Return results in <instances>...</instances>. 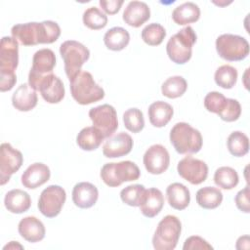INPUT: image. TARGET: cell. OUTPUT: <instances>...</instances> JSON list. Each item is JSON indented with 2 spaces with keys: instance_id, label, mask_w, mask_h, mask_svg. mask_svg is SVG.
Here are the masks:
<instances>
[{
  "instance_id": "obj_1",
  "label": "cell",
  "mask_w": 250,
  "mask_h": 250,
  "mask_svg": "<svg viewBox=\"0 0 250 250\" xmlns=\"http://www.w3.org/2000/svg\"><path fill=\"white\" fill-rule=\"evenodd\" d=\"M12 37L23 46L38 44H51L58 40L61 35L60 25L53 21L41 22L31 21L15 24L11 29Z\"/></svg>"
},
{
  "instance_id": "obj_2",
  "label": "cell",
  "mask_w": 250,
  "mask_h": 250,
  "mask_svg": "<svg viewBox=\"0 0 250 250\" xmlns=\"http://www.w3.org/2000/svg\"><path fill=\"white\" fill-rule=\"evenodd\" d=\"M19 64V43L11 36H4L0 43V90L10 91L17 82L15 70Z\"/></svg>"
},
{
  "instance_id": "obj_3",
  "label": "cell",
  "mask_w": 250,
  "mask_h": 250,
  "mask_svg": "<svg viewBox=\"0 0 250 250\" xmlns=\"http://www.w3.org/2000/svg\"><path fill=\"white\" fill-rule=\"evenodd\" d=\"M70 94L76 103L87 105L104 99V89L96 83L93 75L86 70H80L69 79Z\"/></svg>"
},
{
  "instance_id": "obj_4",
  "label": "cell",
  "mask_w": 250,
  "mask_h": 250,
  "mask_svg": "<svg viewBox=\"0 0 250 250\" xmlns=\"http://www.w3.org/2000/svg\"><path fill=\"white\" fill-rule=\"evenodd\" d=\"M169 138L175 150L180 154L196 153L203 144L201 133L186 122L176 123L170 131Z\"/></svg>"
},
{
  "instance_id": "obj_5",
  "label": "cell",
  "mask_w": 250,
  "mask_h": 250,
  "mask_svg": "<svg viewBox=\"0 0 250 250\" xmlns=\"http://www.w3.org/2000/svg\"><path fill=\"white\" fill-rule=\"evenodd\" d=\"M197 39L196 33L189 25L182 28L170 37L166 44L169 59L177 64H185L192 55V47Z\"/></svg>"
},
{
  "instance_id": "obj_6",
  "label": "cell",
  "mask_w": 250,
  "mask_h": 250,
  "mask_svg": "<svg viewBox=\"0 0 250 250\" xmlns=\"http://www.w3.org/2000/svg\"><path fill=\"white\" fill-rule=\"evenodd\" d=\"M100 176L106 186L115 188L124 182L138 180L141 176V171L135 162L124 160L117 163H105L101 169Z\"/></svg>"
},
{
  "instance_id": "obj_7",
  "label": "cell",
  "mask_w": 250,
  "mask_h": 250,
  "mask_svg": "<svg viewBox=\"0 0 250 250\" xmlns=\"http://www.w3.org/2000/svg\"><path fill=\"white\" fill-rule=\"evenodd\" d=\"M182 231V223L174 215H167L158 223L152 237V245L156 250H173L178 243Z\"/></svg>"
},
{
  "instance_id": "obj_8",
  "label": "cell",
  "mask_w": 250,
  "mask_h": 250,
  "mask_svg": "<svg viewBox=\"0 0 250 250\" xmlns=\"http://www.w3.org/2000/svg\"><path fill=\"white\" fill-rule=\"evenodd\" d=\"M28 84L35 91H39L44 101L49 104H58L64 98L63 83L53 72L45 75L28 74Z\"/></svg>"
},
{
  "instance_id": "obj_9",
  "label": "cell",
  "mask_w": 250,
  "mask_h": 250,
  "mask_svg": "<svg viewBox=\"0 0 250 250\" xmlns=\"http://www.w3.org/2000/svg\"><path fill=\"white\" fill-rule=\"evenodd\" d=\"M60 55L64 62V71L68 79L81 70L82 65L89 60L90 51L82 43L66 40L60 46Z\"/></svg>"
},
{
  "instance_id": "obj_10",
  "label": "cell",
  "mask_w": 250,
  "mask_h": 250,
  "mask_svg": "<svg viewBox=\"0 0 250 250\" xmlns=\"http://www.w3.org/2000/svg\"><path fill=\"white\" fill-rule=\"evenodd\" d=\"M216 51L222 59L229 62L242 61L249 55V43L240 35L225 33L216 39Z\"/></svg>"
},
{
  "instance_id": "obj_11",
  "label": "cell",
  "mask_w": 250,
  "mask_h": 250,
  "mask_svg": "<svg viewBox=\"0 0 250 250\" xmlns=\"http://www.w3.org/2000/svg\"><path fill=\"white\" fill-rule=\"evenodd\" d=\"M66 192L58 185H51L44 188L38 199V209L47 218L57 217L65 202Z\"/></svg>"
},
{
  "instance_id": "obj_12",
  "label": "cell",
  "mask_w": 250,
  "mask_h": 250,
  "mask_svg": "<svg viewBox=\"0 0 250 250\" xmlns=\"http://www.w3.org/2000/svg\"><path fill=\"white\" fill-rule=\"evenodd\" d=\"M89 117L96 127L104 137L109 138L118 128V119L115 108L108 104H101L89 110Z\"/></svg>"
},
{
  "instance_id": "obj_13",
  "label": "cell",
  "mask_w": 250,
  "mask_h": 250,
  "mask_svg": "<svg viewBox=\"0 0 250 250\" xmlns=\"http://www.w3.org/2000/svg\"><path fill=\"white\" fill-rule=\"evenodd\" d=\"M22 153L14 148L9 143H3L0 146V184L4 186L10 181V178L22 165Z\"/></svg>"
},
{
  "instance_id": "obj_14",
  "label": "cell",
  "mask_w": 250,
  "mask_h": 250,
  "mask_svg": "<svg viewBox=\"0 0 250 250\" xmlns=\"http://www.w3.org/2000/svg\"><path fill=\"white\" fill-rule=\"evenodd\" d=\"M177 171L183 179L191 185H199L203 183L208 176L207 164L190 155H188L179 161Z\"/></svg>"
},
{
  "instance_id": "obj_15",
  "label": "cell",
  "mask_w": 250,
  "mask_h": 250,
  "mask_svg": "<svg viewBox=\"0 0 250 250\" xmlns=\"http://www.w3.org/2000/svg\"><path fill=\"white\" fill-rule=\"evenodd\" d=\"M143 162L148 173L152 175H160L168 169L170 164V155L165 146L155 144L146 150Z\"/></svg>"
},
{
  "instance_id": "obj_16",
  "label": "cell",
  "mask_w": 250,
  "mask_h": 250,
  "mask_svg": "<svg viewBox=\"0 0 250 250\" xmlns=\"http://www.w3.org/2000/svg\"><path fill=\"white\" fill-rule=\"evenodd\" d=\"M133 145L132 137L125 132H120L106 139L103 146V154L107 158L121 157L131 152Z\"/></svg>"
},
{
  "instance_id": "obj_17",
  "label": "cell",
  "mask_w": 250,
  "mask_h": 250,
  "mask_svg": "<svg viewBox=\"0 0 250 250\" xmlns=\"http://www.w3.org/2000/svg\"><path fill=\"white\" fill-rule=\"evenodd\" d=\"M50 176L51 172L46 164L35 162L29 165L22 173L21 181L24 188L34 189L47 183L50 179Z\"/></svg>"
},
{
  "instance_id": "obj_18",
  "label": "cell",
  "mask_w": 250,
  "mask_h": 250,
  "mask_svg": "<svg viewBox=\"0 0 250 250\" xmlns=\"http://www.w3.org/2000/svg\"><path fill=\"white\" fill-rule=\"evenodd\" d=\"M72 201L75 206L88 209L94 206L99 197V190L89 182L77 183L72 189Z\"/></svg>"
},
{
  "instance_id": "obj_19",
  "label": "cell",
  "mask_w": 250,
  "mask_h": 250,
  "mask_svg": "<svg viewBox=\"0 0 250 250\" xmlns=\"http://www.w3.org/2000/svg\"><path fill=\"white\" fill-rule=\"evenodd\" d=\"M125 23L132 27H140L150 18V9L148 5L143 1H131L126 6L123 15Z\"/></svg>"
},
{
  "instance_id": "obj_20",
  "label": "cell",
  "mask_w": 250,
  "mask_h": 250,
  "mask_svg": "<svg viewBox=\"0 0 250 250\" xmlns=\"http://www.w3.org/2000/svg\"><path fill=\"white\" fill-rule=\"evenodd\" d=\"M18 231L23 239L31 243L42 240L46 232L44 224L34 216L22 218L19 223Z\"/></svg>"
},
{
  "instance_id": "obj_21",
  "label": "cell",
  "mask_w": 250,
  "mask_h": 250,
  "mask_svg": "<svg viewBox=\"0 0 250 250\" xmlns=\"http://www.w3.org/2000/svg\"><path fill=\"white\" fill-rule=\"evenodd\" d=\"M38 102L36 91L29 84H21L12 96L13 106L20 111H29L33 109Z\"/></svg>"
},
{
  "instance_id": "obj_22",
  "label": "cell",
  "mask_w": 250,
  "mask_h": 250,
  "mask_svg": "<svg viewBox=\"0 0 250 250\" xmlns=\"http://www.w3.org/2000/svg\"><path fill=\"white\" fill-rule=\"evenodd\" d=\"M56 66V55L48 48H43L36 51L32 58V66L28 74L45 75L53 72Z\"/></svg>"
},
{
  "instance_id": "obj_23",
  "label": "cell",
  "mask_w": 250,
  "mask_h": 250,
  "mask_svg": "<svg viewBox=\"0 0 250 250\" xmlns=\"http://www.w3.org/2000/svg\"><path fill=\"white\" fill-rule=\"evenodd\" d=\"M163 205L164 196L161 190L156 188H150L146 189L143 201L139 207L145 217L153 218L160 213Z\"/></svg>"
},
{
  "instance_id": "obj_24",
  "label": "cell",
  "mask_w": 250,
  "mask_h": 250,
  "mask_svg": "<svg viewBox=\"0 0 250 250\" xmlns=\"http://www.w3.org/2000/svg\"><path fill=\"white\" fill-rule=\"evenodd\" d=\"M4 205L11 213L21 214L30 208L31 198L26 191L20 188H14L6 193Z\"/></svg>"
},
{
  "instance_id": "obj_25",
  "label": "cell",
  "mask_w": 250,
  "mask_h": 250,
  "mask_svg": "<svg viewBox=\"0 0 250 250\" xmlns=\"http://www.w3.org/2000/svg\"><path fill=\"white\" fill-rule=\"evenodd\" d=\"M147 114L151 125L157 128H161L167 125L171 120L174 114V109L168 103L163 101H156L148 106Z\"/></svg>"
},
{
  "instance_id": "obj_26",
  "label": "cell",
  "mask_w": 250,
  "mask_h": 250,
  "mask_svg": "<svg viewBox=\"0 0 250 250\" xmlns=\"http://www.w3.org/2000/svg\"><path fill=\"white\" fill-rule=\"evenodd\" d=\"M166 197L169 205L176 210L186 209L190 202L188 188L181 183H172L166 188Z\"/></svg>"
},
{
  "instance_id": "obj_27",
  "label": "cell",
  "mask_w": 250,
  "mask_h": 250,
  "mask_svg": "<svg viewBox=\"0 0 250 250\" xmlns=\"http://www.w3.org/2000/svg\"><path fill=\"white\" fill-rule=\"evenodd\" d=\"M200 18V9L193 2H185L177 6L172 12L173 21L179 25L195 22Z\"/></svg>"
},
{
  "instance_id": "obj_28",
  "label": "cell",
  "mask_w": 250,
  "mask_h": 250,
  "mask_svg": "<svg viewBox=\"0 0 250 250\" xmlns=\"http://www.w3.org/2000/svg\"><path fill=\"white\" fill-rule=\"evenodd\" d=\"M104 140V135L94 126L83 128L76 137L77 146L86 151L97 149Z\"/></svg>"
},
{
  "instance_id": "obj_29",
  "label": "cell",
  "mask_w": 250,
  "mask_h": 250,
  "mask_svg": "<svg viewBox=\"0 0 250 250\" xmlns=\"http://www.w3.org/2000/svg\"><path fill=\"white\" fill-rule=\"evenodd\" d=\"M129 41V32L120 26H114L108 29L104 35V43L105 47L111 51H121L125 49Z\"/></svg>"
},
{
  "instance_id": "obj_30",
  "label": "cell",
  "mask_w": 250,
  "mask_h": 250,
  "mask_svg": "<svg viewBox=\"0 0 250 250\" xmlns=\"http://www.w3.org/2000/svg\"><path fill=\"white\" fill-rule=\"evenodd\" d=\"M196 203L204 209H215L223 201V193L218 188L204 187L197 190L195 195Z\"/></svg>"
},
{
  "instance_id": "obj_31",
  "label": "cell",
  "mask_w": 250,
  "mask_h": 250,
  "mask_svg": "<svg viewBox=\"0 0 250 250\" xmlns=\"http://www.w3.org/2000/svg\"><path fill=\"white\" fill-rule=\"evenodd\" d=\"M229 153L235 157H242L249 151V139L241 131H233L227 140Z\"/></svg>"
},
{
  "instance_id": "obj_32",
  "label": "cell",
  "mask_w": 250,
  "mask_h": 250,
  "mask_svg": "<svg viewBox=\"0 0 250 250\" xmlns=\"http://www.w3.org/2000/svg\"><path fill=\"white\" fill-rule=\"evenodd\" d=\"M188 89L187 80L180 75H175L167 78L161 85V93L169 99L182 97Z\"/></svg>"
},
{
  "instance_id": "obj_33",
  "label": "cell",
  "mask_w": 250,
  "mask_h": 250,
  "mask_svg": "<svg viewBox=\"0 0 250 250\" xmlns=\"http://www.w3.org/2000/svg\"><path fill=\"white\" fill-rule=\"evenodd\" d=\"M237 172L229 166L219 167L214 173V183L223 189H232L238 185Z\"/></svg>"
},
{
  "instance_id": "obj_34",
  "label": "cell",
  "mask_w": 250,
  "mask_h": 250,
  "mask_svg": "<svg viewBox=\"0 0 250 250\" xmlns=\"http://www.w3.org/2000/svg\"><path fill=\"white\" fill-rule=\"evenodd\" d=\"M237 70L229 64H224L217 68L214 74V80L218 86L223 89H231L237 81Z\"/></svg>"
},
{
  "instance_id": "obj_35",
  "label": "cell",
  "mask_w": 250,
  "mask_h": 250,
  "mask_svg": "<svg viewBox=\"0 0 250 250\" xmlns=\"http://www.w3.org/2000/svg\"><path fill=\"white\" fill-rule=\"evenodd\" d=\"M83 23L90 29L99 30L107 24V17L97 7H90L86 9L82 16Z\"/></svg>"
},
{
  "instance_id": "obj_36",
  "label": "cell",
  "mask_w": 250,
  "mask_h": 250,
  "mask_svg": "<svg viewBox=\"0 0 250 250\" xmlns=\"http://www.w3.org/2000/svg\"><path fill=\"white\" fill-rule=\"evenodd\" d=\"M144 42L149 46H158L166 36L165 28L157 22H152L144 27L141 33Z\"/></svg>"
},
{
  "instance_id": "obj_37",
  "label": "cell",
  "mask_w": 250,
  "mask_h": 250,
  "mask_svg": "<svg viewBox=\"0 0 250 250\" xmlns=\"http://www.w3.org/2000/svg\"><path fill=\"white\" fill-rule=\"evenodd\" d=\"M145 192L146 188L143 185H130L120 191V198L123 203L132 207H138L143 201Z\"/></svg>"
},
{
  "instance_id": "obj_38",
  "label": "cell",
  "mask_w": 250,
  "mask_h": 250,
  "mask_svg": "<svg viewBox=\"0 0 250 250\" xmlns=\"http://www.w3.org/2000/svg\"><path fill=\"white\" fill-rule=\"evenodd\" d=\"M125 128L132 133H139L145 127V118L141 109L131 107L123 113Z\"/></svg>"
},
{
  "instance_id": "obj_39",
  "label": "cell",
  "mask_w": 250,
  "mask_h": 250,
  "mask_svg": "<svg viewBox=\"0 0 250 250\" xmlns=\"http://www.w3.org/2000/svg\"><path fill=\"white\" fill-rule=\"evenodd\" d=\"M229 98H226L222 93L213 91L209 92L204 98V106L209 112L220 114L227 106Z\"/></svg>"
},
{
  "instance_id": "obj_40",
  "label": "cell",
  "mask_w": 250,
  "mask_h": 250,
  "mask_svg": "<svg viewBox=\"0 0 250 250\" xmlns=\"http://www.w3.org/2000/svg\"><path fill=\"white\" fill-rule=\"evenodd\" d=\"M241 114V105L235 99L229 98L226 108L219 114V117L227 122L236 121Z\"/></svg>"
},
{
  "instance_id": "obj_41",
  "label": "cell",
  "mask_w": 250,
  "mask_h": 250,
  "mask_svg": "<svg viewBox=\"0 0 250 250\" xmlns=\"http://www.w3.org/2000/svg\"><path fill=\"white\" fill-rule=\"evenodd\" d=\"M184 250H210L213 249V246L209 244L204 238L198 236V235H192L188 237L183 245Z\"/></svg>"
},
{
  "instance_id": "obj_42",
  "label": "cell",
  "mask_w": 250,
  "mask_h": 250,
  "mask_svg": "<svg viewBox=\"0 0 250 250\" xmlns=\"http://www.w3.org/2000/svg\"><path fill=\"white\" fill-rule=\"evenodd\" d=\"M234 202L237 207V209L243 213H249L250 212V202H249V187L248 185L239 190L235 197Z\"/></svg>"
},
{
  "instance_id": "obj_43",
  "label": "cell",
  "mask_w": 250,
  "mask_h": 250,
  "mask_svg": "<svg viewBox=\"0 0 250 250\" xmlns=\"http://www.w3.org/2000/svg\"><path fill=\"white\" fill-rule=\"evenodd\" d=\"M99 4L103 11L107 15H114L118 13L123 5L122 0H100Z\"/></svg>"
},
{
  "instance_id": "obj_44",
  "label": "cell",
  "mask_w": 250,
  "mask_h": 250,
  "mask_svg": "<svg viewBox=\"0 0 250 250\" xmlns=\"http://www.w3.org/2000/svg\"><path fill=\"white\" fill-rule=\"evenodd\" d=\"M15 248H20V249H22L23 247L18 242V241H11L9 244H7L6 246H4V250L6 249H15Z\"/></svg>"
}]
</instances>
